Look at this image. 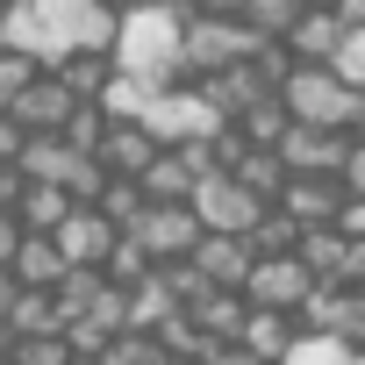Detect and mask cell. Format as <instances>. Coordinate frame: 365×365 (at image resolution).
<instances>
[{
  "label": "cell",
  "instance_id": "obj_1",
  "mask_svg": "<svg viewBox=\"0 0 365 365\" xmlns=\"http://www.w3.org/2000/svg\"><path fill=\"white\" fill-rule=\"evenodd\" d=\"M108 65H115L122 79H136L143 93H165V86H179V8L150 0V8H129V15H115Z\"/></svg>",
  "mask_w": 365,
  "mask_h": 365
},
{
  "label": "cell",
  "instance_id": "obj_2",
  "mask_svg": "<svg viewBox=\"0 0 365 365\" xmlns=\"http://www.w3.org/2000/svg\"><path fill=\"white\" fill-rule=\"evenodd\" d=\"M272 101L287 108V122H294V129H336V136H358V122H365V93L336 86L322 65H294V72L279 79V93H272Z\"/></svg>",
  "mask_w": 365,
  "mask_h": 365
},
{
  "label": "cell",
  "instance_id": "obj_3",
  "mask_svg": "<svg viewBox=\"0 0 365 365\" xmlns=\"http://www.w3.org/2000/svg\"><path fill=\"white\" fill-rule=\"evenodd\" d=\"M251 43H258V36H251L244 22H230V15H179V86L244 65Z\"/></svg>",
  "mask_w": 365,
  "mask_h": 365
},
{
  "label": "cell",
  "instance_id": "obj_4",
  "mask_svg": "<svg viewBox=\"0 0 365 365\" xmlns=\"http://www.w3.org/2000/svg\"><path fill=\"white\" fill-rule=\"evenodd\" d=\"M136 129H143L158 150H179V143H208L222 122L201 108V93H194V86H165V93H150V101H143Z\"/></svg>",
  "mask_w": 365,
  "mask_h": 365
},
{
  "label": "cell",
  "instance_id": "obj_5",
  "mask_svg": "<svg viewBox=\"0 0 365 365\" xmlns=\"http://www.w3.org/2000/svg\"><path fill=\"white\" fill-rule=\"evenodd\" d=\"M187 215L201 222V237H251V222L265 215L230 172H208V179H194V194H187Z\"/></svg>",
  "mask_w": 365,
  "mask_h": 365
},
{
  "label": "cell",
  "instance_id": "obj_6",
  "mask_svg": "<svg viewBox=\"0 0 365 365\" xmlns=\"http://www.w3.org/2000/svg\"><path fill=\"white\" fill-rule=\"evenodd\" d=\"M351 150H358V136H336V129H294V122H287V136L272 143V158H279L287 179H336Z\"/></svg>",
  "mask_w": 365,
  "mask_h": 365
},
{
  "label": "cell",
  "instance_id": "obj_7",
  "mask_svg": "<svg viewBox=\"0 0 365 365\" xmlns=\"http://www.w3.org/2000/svg\"><path fill=\"white\" fill-rule=\"evenodd\" d=\"M122 237H129L150 265H187V251L201 244V222H194L187 208H143Z\"/></svg>",
  "mask_w": 365,
  "mask_h": 365
},
{
  "label": "cell",
  "instance_id": "obj_8",
  "mask_svg": "<svg viewBox=\"0 0 365 365\" xmlns=\"http://www.w3.org/2000/svg\"><path fill=\"white\" fill-rule=\"evenodd\" d=\"M308 294H315V287H308V272H301L294 258H251V272H244V287H237V301H244V308H265V315H294Z\"/></svg>",
  "mask_w": 365,
  "mask_h": 365
},
{
  "label": "cell",
  "instance_id": "obj_9",
  "mask_svg": "<svg viewBox=\"0 0 365 365\" xmlns=\"http://www.w3.org/2000/svg\"><path fill=\"white\" fill-rule=\"evenodd\" d=\"M72 108H79V101H72V93H65V86H58L51 72H36V79H29V86L15 93V108H8V122H15L22 136H58Z\"/></svg>",
  "mask_w": 365,
  "mask_h": 365
},
{
  "label": "cell",
  "instance_id": "obj_10",
  "mask_svg": "<svg viewBox=\"0 0 365 365\" xmlns=\"http://www.w3.org/2000/svg\"><path fill=\"white\" fill-rule=\"evenodd\" d=\"M51 251L65 258V272H72V265H79V272H101V258L115 251V230H108L93 208H72V215L51 230Z\"/></svg>",
  "mask_w": 365,
  "mask_h": 365
},
{
  "label": "cell",
  "instance_id": "obj_11",
  "mask_svg": "<svg viewBox=\"0 0 365 365\" xmlns=\"http://www.w3.org/2000/svg\"><path fill=\"white\" fill-rule=\"evenodd\" d=\"M187 272H194L208 294H237L244 272H251V244H244V237H201V244L187 251Z\"/></svg>",
  "mask_w": 365,
  "mask_h": 365
},
{
  "label": "cell",
  "instance_id": "obj_12",
  "mask_svg": "<svg viewBox=\"0 0 365 365\" xmlns=\"http://www.w3.org/2000/svg\"><path fill=\"white\" fill-rule=\"evenodd\" d=\"M344 201H351V194H336V179H287L272 208H279L294 230H329Z\"/></svg>",
  "mask_w": 365,
  "mask_h": 365
},
{
  "label": "cell",
  "instance_id": "obj_13",
  "mask_svg": "<svg viewBox=\"0 0 365 365\" xmlns=\"http://www.w3.org/2000/svg\"><path fill=\"white\" fill-rule=\"evenodd\" d=\"M344 43V22L329 15V8H301L294 15V29L279 36V51L294 58V65H329V51Z\"/></svg>",
  "mask_w": 365,
  "mask_h": 365
},
{
  "label": "cell",
  "instance_id": "obj_14",
  "mask_svg": "<svg viewBox=\"0 0 365 365\" xmlns=\"http://www.w3.org/2000/svg\"><path fill=\"white\" fill-rule=\"evenodd\" d=\"M150 158H158V143H150L136 122H108V136L93 143V165H101L108 179H136Z\"/></svg>",
  "mask_w": 365,
  "mask_h": 365
},
{
  "label": "cell",
  "instance_id": "obj_15",
  "mask_svg": "<svg viewBox=\"0 0 365 365\" xmlns=\"http://www.w3.org/2000/svg\"><path fill=\"white\" fill-rule=\"evenodd\" d=\"M15 172H22V187H58V194H65L72 150H65L58 136H22V150H15Z\"/></svg>",
  "mask_w": 365,
  "mask_h": 365
},
{
  "label": "cell",
  "instance_id": "obj_16",
  "mask_svg": "<svg viewBox=\"0 0 365 365\" xmlns=\"http://www.w3.org/2000/svg\"><path fill=\"white\" fill-rule=\"evenodd\" d=\"M15 287H29V294H51L58 279H65V258L51 251V237H22V251H15Z\"/></svg>",
  "mask_w": 365,
  "mask_h": 365
},
{
  "label": "cell",
  "instance_id": "obj_17",
  "mask_svg": "<svg viewBox=\"0 0 365 365\" xmlns=\"http://www.w3.org/2000/svg\"><path fill=\"white\" fill-rule=\"evenodd\" d=\"M301 15V0H230V22H244L258 43H279Z\"/></svg>",
  "mask_w": 365,
  "mask_h": 365
},
{
  "label": "cell",
  "instance_id": "obj_18",
  "mask_svg": "<svg viewBox=\"0 0 365 365\" xmlns=\"http://www.w3.org/2000/svg\"><path fill=\"white\" fill-rule=\"evenodd\" d=\"M230 179H237V187H244L258 208H272V201H279V187H287V172H279V158H272V150H244V158L230 165Z\"/></svg>",
  "mask_w": 365,
  "mask_h": 365
},
{
  "label": "cell",
  "instance_id": "obj_19",
  "mask_svg": "<svg viewBox=\"0 0 365 365\" xmlns=\"http://www.w3.org/2000/svg\"><path fill=\"white\" fill-rule=\"evenodd\" d=\"M230 129H237V143H244V150H272V143L287 136V108L265 93V101H251V108H244Z\"/></svg>",
  "mask_w": 365,
  "mask_h": 365
},
{
  "label": "cell",
  "instance_id": "obj_20",
  "mask_svg": "<svg viewBox=\"0 0 365 365\" xmlns=\"http://www.w3.org/2000/svg\"><path fill=\"white\" fill-rule=\"evenodd\" d=\"M65 215H72V201H65L58 187H22V201H15V222H22V237H51Z\"/></svg>",
  "mask_w": 365,
  "mask_h": 365
},
{
  "label": "cell",
  "instance_id": "obj_21",
  "mask_svg": "<svg viewBox=\"0 0 365 365\" xmlns=\"http://www.w3.org/2000/svg\"><path fill=\"white\" fill-rule=\"evenodd\" d=\"M108 72H115L108 58H58V65H51V79H58L72 101H93V93L108 86Z\"/></svg>",
  "mask_w": 365,
  "mask_h": 365
},
{
  "label": "cell",
  "instance_id": "obj_22",
  "mask_svg": "<svg viewBox=\"0 0 365 365\" xmlns=\"http://www.w3.org/2000/svg\"><path fill=\"white\" fill-rule=\"evenodd\" d=\"M8 365H72V351H65V336H15Z\"/></svg>",
  "mask_w": 365,
  "mask_h": 365
},
{
  "label": "cell",
  "instance_id": "obj_23",
  "mask_svg": "<svg viewBox=\"0 0 365 365\" xmlns=\"http://www.w3.org/2000/svg\"><path fill=\"white\" fill-rule=\"evenodd\" d=\"M29 79H36V65H29V58H15V51H0V115L15 108V93H22Z\"/></svg>",
  "mask_w": 365,
  "mask_h": 365
},
{
  "label": "cell",
  "instance_id": "obj_24",
  "mask_svg": "<svg viewBox=\"0 0 365 365\" xmlns=\"http://www.w3.org/2000/svg\"><path fill=\"white\" fill-rule=\"evenodd\" d=\"M15 251H22V222H15V215H0V272L15 265Z\"/></svg>",
  "mask_w": 365,
  "mask_h": 365
},
{
  "label": "cell",
  "instance_id": "obj_25",
  "mask_svg": "<svg viewBox=\"0 0 365 365\" xmlns=\"http://www.w3.org/2000/svg\"><path fill=\"white\" fill-rule=\"evenodd\" d=\"M15 294H22V287H15V272H0V322H8V308H15Z\"/></svg>",
  "mask_w": 365,
  "mask_h": 365
},
{
  "label": "cell",
  "instance_id": "obj_26",
  "mask_svg": "<svg viewBox=\"0 0 365 365\" xmlns=\"http://www.w3.org/2000/svg\"><path fill=\"white\" fill-rule=\"evenodd\" d=\"M101 8L108 15H129V8H150V0H101Z\"/></svg>",
  "mask_w": 365,
  "mask_h": 365
},
{
  "label": "cell",
  "instance_id": "obj_27",
  "mask_svg": "<svg viewBox=\"0 0 365 365\" xmlns=\"http://www.w3.org/2000/svg\"><path fill=\"white\" fill-rule=\"evenodd\" d=\"M8 344H15V336H8V322H0V358H8Z\"/></svg>",
  "mask_w": 365,
  "mask_h": 365
},
{
  "label": "cell",
  "instance_id": "obj_28",
  "mask_svg": "<svg viewBox=\"0 0 365 365\" xmlns=\"http://www.w3.org/2000/svg\"><path fill=\"white\" fill-rule=\"evenodd\" d=\"M301 8H329V0H301Z\"/></svg>",
  "mask_w": 365,
  "mask_h": 365
},
{
  "label": "cell",
  "instance_id": "obj_29",
  "mask_svg": "<svg viewBox=\"0 0 365 365\" xmlns=\"http://www.w3.org/2000/svg\"><path fill=\"white\" fill-rule=\"evenodd\" d=\"M72 365H101V358H72Z\"/></svg>",
  "mask_w": 365,
  "mask_h": 365
},
{
  "label": "cell",
  "instance_id": "obj_30",
  "mask_svg": "<svg viewBox=\"0 0 365 365\" xmlns=\"http://www.w3.org/2000/svg\"><path fill=\"white\" fill-rule=\"evenodd\" d=\"M0 365H8V358H0Z\"/></svg>",
  "mask_w": 365,
  "mask_h": 365
}]
</instances>
